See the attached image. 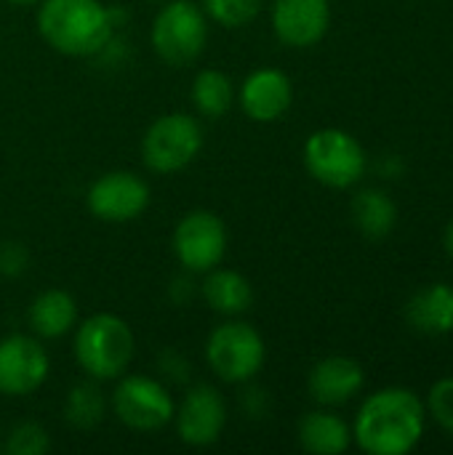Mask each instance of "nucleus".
<instances>
[{
	"mask_svg": "<svg viewBox=\"0 0 453 455\" xmlns=\"http://www.w3.org/2000/svg\"><path fill=\"white\" fill-rule=\"evenodd\" d=\"M425 408H427V416H433L441 429L453 435V376L441 379L430 387Z\"/></svg>",
	"mask_w": 453,
	"mask_h": 455,
	"instance_id": "25",
	"label": "nucleus"
},
{
	"mask_svg": "<svg viewBox=\"0 0 453 455\" xmlns=\"http://www.w3.org/2000/svg\"><path fill=\"white\" fill-rule=\"evenodd\" d=\"M331 24L328 0H272V29L291 48L320 43Z\"/></svg>",
	"mask_w": 453,
	"mask_h": 455,
	"instance_id": "13",
	"label": "nucleus"
},
{
	"mask_svg": "<svg viewBox=\"0 0 453 455\" xmlns=\"http://www.w3.org/2000/svg\"><path fill=\"white\" fill-rule=\"evenodd\" d=\"M192 104L206 117H224L235 104V85L222 69H203L192 80Z\"/></svg>",
	"mask_w": 453,
	"mask_h": 455,
	"instance_id": "21",
	"label": "nucleus"
},
{
	"mask_svg": "<svg viewBox=\"0 0 453 455\" xmlns=\"http://www.w3.org/2000/svg\"><path fill=\"white\" fill-rule=\"evenodd\" d=\"M11 3H19V5H29V3H40V0H11Z\"/></svg>",
	"mask_w": 453,
	"mask_h": 455,
	"instance_id": "28",
	"label": "nucleus"
},
{
	"mask_svg": "<svg viewBox=\"0 0 453 455\" xmlns=\"http://www.w3.org/2000/svg\"><path fill=\"white\" fill-rule=\"evenodd\" d=\"M112 8L99 0H40L37 32L64 56H93L112 40Z\"/></svg>",
	"mask_w": 453,
	"mask_h": 455,
	"instance_id": "2",
	"label": "nucleus"
},
{
	"mask_svg": "<svg viewBox=\"0 0 453 455\" xmlns=\"http://www.w3.org/2000/svg\"><path fill=\"white\" fill-rule=\"evenodd\" d=\"M0 269H3L5 275H19V272H24V269H27V251H24L21 245H16V243L3 245V251H0Z\"/></svg>",
	"mask_w": 453,
	"mask_h": 455,
	"instance_id": "26",
	"label": "nucleus"
},
{
	"mask_svg": "<svg viewBox=\"0 0 453 455\" xmlns=\"http://www.w3.org/2000/svg\"><path fill=\"white\" fill-rule=\"evenodd\" d=\"M299 445L307 453L339 455L352 445V427L328 411H312L299 421Z\"/></svg>",
	"mask_w": 453,
	"mask_h": 455,
	"instance_id": "17",
	"label": "nucleus"
},
{
	"mask_svg": "<svg viewBox=\"0 0 453 455\" xmlns=\"http://www.w3.org/2000/svg\"><path fill=\"white\" fill-rule=\"evenodd\" d=\"M203 299L214 312L235 317L248 312V307L254 304V288L240 272L214 267L203 283Z\"/></svg>",
	"mask_w": 453,
	"mask_h": 455,
	"instance_id": "19",
	"label": "nucleus"
},
{
	"mask_svg": "<svg viewBox=\"0 0 453 455\" xmlns=\"http://www.w3.org/2000/svg\"><path fill=\"white\" fill-rule=\"evenodd\" d=\"M363 384H366L363 365L358 360L342 357V355L320 360L310 371V379H307L312 400L320 405H328V408L350 403L363 389Z\"/></svg>",
	"mask_w": 453,
	"mask_h": 455,
	"instance_id": "15",
	"label": "nucleus"
},
{
	"mask_svg": "<svg viewBox=\"0 0 453 455\" xmlns=\"http://www.w3.org/2000/svg\"><path fill=\"white\" fill-rule=\"evenodd\" d=\"M406 320L425 336L453 333V285L435 283L406 304Z\"/></svg>",
	"mask_w": 453,
	"mask_h": 455,
	"instance_id": "16",
	"label": "nucleus"
},
{
	"mask_svg": "<svg viewBox=\"0 0 453 455\" xmlns=\"http://www.w3.org/2000/svg\"><path fill=\"white\" fill-rule=\"evenodd\" d=\"M425 424L427 408L419 395L406 387H387L360 405L352 440L368 455H406L422 443Z\"/></svg>",
	"mask_w": 453,
	"mask_h": 455,
	"instance_id": "1",
	"label": "nucleus"
},
{
	"mask_svg": "<svg viewBox=\"0 0 453 455\" xmlns=\"http://www.w3.org/2000/svg\"><path fill=\"white\" fill-rule=\"evenodd\" d=\"M77 323V304L67 291L51 288L29 304V325L40 339H61Z\"/></svg>",
	"mask_w": 453,
	"mask_h": 455,
	"instance_id": "18",
	"label": "nucleus"
},
{
	"mask_svg": "<svg viewBox=\"0 0 453 455\" xmlns=\"http://www.w3.org/2000/svg\"><path fill=\"white\" fill-rule=\"evenodd\" d=\"M203 11L216 24L227 29H238L259 16L262 0H203Z\"/></svg>",
	"mask_w": 453,
	"mask_h": 455,
	"instance_id": "23",
	"label": "nucleus"
},
{
	"mask_svg": "<svg viewBox=\"0 0 453 455\" xmlns=\"http://www.w3.org/2000/svg\"><path fill=\"white\" fill-rule=\"evenodd\" d=\"M136 355L131 325L109 312L91 315L75 333V360L96 381L120 379Z\"/></svg>",
	"mask_w": 453,
	"mask_h": 455,
	"instance_id": "3",
	"label": "nucleus"
},
{
	"mask_svg": "<svg viewBox=\"0 0 453 455\" xmlns=\"http://www.w3.org/2000/svg\"><path fill=\"white\" fill-rule=\"evenodd\" d=\"M112 411L123 427L133 432H158L174 421V400L168 389L150 376H125L112 392Z\"/></svg>",
	"mask_w": 453,
	"mask_h": 455,
	"instance_id": "8",
	"label": "nucleus"
},
{
	"mask_svg": "<svg viewBox=\"0 0 453 455\" xmlns=\"http://www.w3.org/2000/svg\"><path fill=\"white\" fill-rule=\"evenodd\" d=\"M152 48L158 56L174 67L192 64L200 59L208 43V19L200 5L192 0L166 3L152 21Z\"/></svg>",
	"mask_w": 453,
	"mask_h": 455,
	"instance_id": "5",
	"label": "nucleus"
},
{
	"mask_svg": "<svg viewBox=\"0 0 453 455\" xmlns=\"http://www.w3.org/2000/svg\"><path fill=\"white\" fill-rule=\"evenodd\" d=\"M5 448H8L11 455H40L51 448V440H48V432L40 424L24 421V424H16L11 429Z\"/></svg>",
	"mask_w": 453,
	"mask_h": 455,
	"instance_id": "24",
	"label": "nucleus"
},
{
	"mask_svg": "<svg viewBox=\"0 0 453 455\" xmlns=\"http://www.w3.org/2000/svg\"><path fill=\"white\" fill-rule=\"evenodd\" d=\"M203 147V128L192 115L174 112L158 117L144 139H142V157L144 165L155 173H174L187 168Z\"/></svg>",
	"mask_w": 453,
	"mask_h": 455,
	"instance_id": "6",
	"label": "nucleus"
},
{
	"mask_svg": "<svg viewBox=\"0 0 453 455\" xmlns=\"http://www.w3.org/2000/svg\"><path fill=\"white\" fill-rule=\"evenodd\" d=\"M174 256L187 272L203 275L219 267L227 253L224 221L211 211H190L174 229Z\"/></svg>",
	"mask_w": 453,
	"mask_h": 455,
	"instance_id": "9",
	"label": "nucleus"
},
{
	"mask_svg": "<svg viewBox=\"0 0 453 455\" xmlns=\"http://www.w3.org/2000/svg\"><path fill=\"white\" fill-rule=\"evenodd\" d=\"M304 165L318 184L347 189L366 173V149L342 128H320L304 144Z\"/></svg>",
	"mask_w": 453,
	"mask_h": 455,
	"instance_id": "4",
	"label": "nucleus"
},
{
	"mask_svg": "<svg viewBox=\"0 0 453 455\" xmlns=\"http://www.w3.org/2000/svg\"><path fill=\"white\" fill-rule=\"evenodd\" d=\"M240 107L256 123H272L283 117L294 101V85L283 69H254L240 85Z\"/></svg>",
	"mask_w": 453,
	"mask_h": 455,
	"instance_id": "14",
	"label": "nucleus"
},
{
	"mask_svg": "<svg viewBox=\"0 0 453 455\" xmlns=\"http://www.w3.org/2000/svg\"><path fill=\"white\" fill-rule=\"evenodd\" d=\"M446 251H449V256L453 259V221L449 224V229H446Z\"/></svg>",
	"mask_w": 453,
	"mask_h": 455,
	"instance_id": "27",
	"label": "nucleus"
},
{
	"mask_svg": "<svg viewBox=\"0 0 453 455\" xmlns=\"http://www.w3.org/2000/svg\"><path fill=\"white\" fill-rule=\"evenodd\" d=\"M107 411V400L101 395V389L96 384H77L64 403V419L75 427V429H93Z\"/></svg>",
	"mask_w": 453,
	"mask_h": 455,
	"instance_id": "22",
	"label": "nucleus"
},
{
	"mask_svg": "<svg viewBox=\"0 0 453 455\" xmlns=\"http://www.w3.org/2000/svg\"><path fill=\"white\" fill-rule=\"evenodd\" d=\"M352 221L366 237L382 240L395 229L398 208L384 189L368 187V189H360L352 200Z\"/></svg>",
	"mask_w": 453,
	"mask_h": 455,
	"instance_id": "20",
	"label": "nucleus"
},
{
	"mask_svg": "<svg viewBox=\"0 0 453 455\" xmlns=\"http://www.w3.org/2000/svg\"><path fill=\"white\" fill-rule=\"evenodd\" d=\"M264 357V339L248 323L219 325L206 344V360L211 371L227 384H243L254 379L262 371Z\"/></svg>",
	"mask_w": 453,
	"mask_h": 455,
	"instance_id": "7",
	"label": "nucleus"
},
{
	"mask_svg": "<svg viewBox=\"0 0 453 455\" xmlns=\"http://www.w3.org/2000/svg\"><path fill=\"white\" fill-rule=\"evenodd\" d=\"M174 416H176V435L184 445L208 448L224 432L227 405H224V397L214 387L200 384L184 395Z\"/></svg>",
	"mask_w": 453,
	"mask_h": 455,
	"instance_id": "12",
	"label": "nucleus"
},
{
	"mask_svg": "<svg viewBox=\"0 0 453 455\" xmlns=\"http://www.w3.org/2000/svg\"><path fill=\"white\" fill-rule=\"evenodd\" d=\"M48 371L51 363L37 339L13 333L0 341V395L27 397L45 384Z\"/></svg>",
	"mask_w": 453,
	"mask_h": 455,
	"instance_id": "11",
	"label": "nucleus"
},
{
	"mask_svg": "<svg viewBox=\"0 0 453 455\" xmlns=\"http://www.w3.org/2000/svg\"><path fill=\"white\" fill-rule=\"evenodd\" d=\"M88 211L109 224H125L142 216L150 205V187L131 171H109L88 189Z\"/></svg>",
	"mask_w": 453,
	"mask_h": 455,
	"instance_id": "10",
	"label": "nucleus"
}]
</instances>
